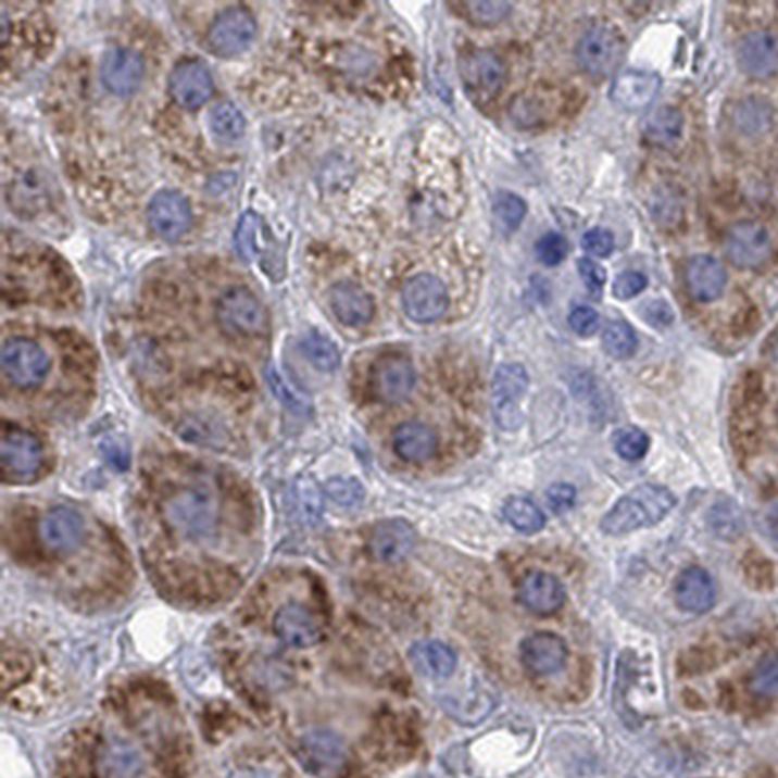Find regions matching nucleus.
Here are the masks:
<instances>
[{
  "label": "nucleus",
  "mask_w": 778,
  "mask_h": 778,
  "mask_svg": "<svg viewBox=\"0 0 778 778\" xmlns=\"http://www.w3.org/2000/svg\"><path fill=\"white\" fill-rule=\"evenodd\" d=\"M162 510L167 526L179 538L204 541L213 536L218 524L221 499L211 482H187L167 497Z\"/></svg>",
  "instance_id": "f257e3e1"
},
{
  "label": "nucleus",
  "mask_w": 778,
  "mask_h": 778,
  "mask_svg": "<svg viewBox=\"0 0 778 778\" xmlns=\"http://www.w3.org/2000/svg\"><path fill=\"white\" fill-rule=\"evenodd\" d=\"M674 506H676L674 492L662 485L644 482L622 497L603 516V534L627 536L637 529L652 528L666 518Z\"/></svg>",
  "instance_id": "f03ea898"
},
{
  "label": "nucleus",
  "mask_w": 778,
  "mask_h": 778,
  "mask_svg": "<svg viewBox=\"0 0 778 778\" xmlns=\"http://www.w3.org/2000/svg\"><path fill=\"white\" fill-rule=\"evenodd\" d=\"M216 319L233 337H258L267 331V310L248 288L226 290L216 304Z\"/></svg>",
  "instance_id": "7ed1b4c3"
},
{
  "label": "nucleus",
  "mask_w": 778,
  "mask_h": 778,
  "mask_svg": "<svg viewBox=\"0 0 778 778\" xmlns=\"http://www.w3.org/2000/svg\"><path fill=\"white\" fill-rule=\"evenodd\" d=\"M625 41L619 32L610 26H595L586 32L576 46V61L584 73L592 78L612 76L623 63Z\"/></svg>",
  "instance_id": "20e7f679"
},
{
  "label": "nucleus",
  "mask_w": 778,
  "mask_h": 778,
  "mask_svg": "<svg viewBox=\"0 0 778 778\" xmlns=\"http://www.w3.org/2000/svg\"><path fill=\"white\" fill-rule=\"evenodd\" d=\"M0 362L7 380L14 388L20 389L38 388L43 384L47 372L51 368L47 352L32 339H24V337L9 339L4 343Z\"/></svg>",
  "instance_id": "39448f33"
},
{
  "label": "nucleus",
  "mask_w": 778,
  "mask_h": 778,
  "mask_svg": "<svg viewBox=\"0 0 778 778\" xmlns=\"http://www.w3.org/2000/svg\"><path fill=\"white\" fill-rule=\"evenodd\" d=\"M347 745L337 733L312 730L298 741V760L314 777H339L347 767Z\"/></svg>",
  "instance_id": "423d86ee"
},
{
  "label": "nucleus",
  "mask_w": 778,
  "mask_h": 778,
  "mask_svg": "<svg viewBox=\"0 0 778 778\" xmlns=\"http://www.w3.org/2000/svg\"><path fill=\"white\" fill-rule=\"evenodd\" d=\"M528 372L522 364H502L492 380V413L497 425L516 430L522 425L519 403L528 391Z\"/></svg>",
  "instance_id": "0eeeda50"
},
{
  "label": "nucleus",
  "mask_w": 778,
  "mask_h": 778,
  "mask_svg": "<svg viewBox=\"0 0 778 778\" xmlns=\"http://www.w3.org/2000/svg\"><path fill=\"white\" fill-rule=\"evenodd\" d=\"M255 32L258 26L250 12L233 7L214 18L206 34V46L216 57H238L253 43Z\"/></svg>",
  "instance_id": "6e6552de"
},
{
  "label": "nucleus",
  "mask_w": 778,
  "mask_h": 778,
  "mask_svg": "<svg viewBox=\"0 0 778 778\" xmlns=\"http://www.w3.org/2000/svg\"><path fill=\"white\" fill-rule=\"evenodd\" d=\"M728 260L740 269H760L773 255V238L760 223H738L724 238Z\"/></svg>",
  "instance_id": "1a4fd4ad"
},
{
  "label": "nucleus",
  "mask_w": 778,
  "mask_h": 778,
  "mask_svg": "<svg viewBox=\"0 0 778 778\" xmlns=\"http://www.w3.org/2000/svg\"><path fill=\"white\" fill-rule=\"evenodd\" d=\"M41 545L55 555H71L86 541V522L75 509L55 506L39 519Z\"/></svg>",
  "instance_id": "9d476101"
},
{
  "label": "nucleus",
  "mask_w": 778,
  "mask_h": 778,
  "mask_svg": "<svg viewBox=\"0 0 778 778\" xmlns=\"http://www.w3.org/2000/svg\"><path fill=\"white\" fill-rule=\"evenodd\" d=\"M2 469L10 481H28L43 464V450L38 438L20 428H7L2 436Z\"/></svg>",
  "instance_id": "9b49d317"
},
{
  "label": "nucleus",
  "mask_w": 778,
  "mask_h": 778,
  "mask_svg": "<svg viewBox=\"0 0 778 778\" xmlns=\"http://www.w3.org/2000/svg\"><path fill=\"white\" fill-rule=\"evenodd\" d=\"M448 306V290L435 275H417L403 287V308L417 324H432L446 314Z\"/></svg>",
  "instance_id": "f8f14e48"
},
{
  "label": "nucleus",
  "mask_w": 778,
  "mask_h": 778,
  "mask_svg": "<svg viewBox=\"0 0 778 778\" xmlns=\"http://www.w3.org/2000/svg\"><path fill=\"white\" fill-rule=\"evenodd\" d=\"M504 65L492 51H473L462 63L465 90L477 102H491L504 86Z\"/></svg>",
  "instance_id": "ddd939ff"
},
{
  "label": "nucleus",
  "mask_w": 778,
  "mask_h": 778,
  "mask_svg": "<svg viewBox=\"0 0 778 778\" xmlns=\"http://www.w3.org/2000/svg\"><path fill=\"white\" fill-rule=\"evenodd\" d=\"M150 228L162 238V240L176 241L184 238L191 223L193 214L186 197L176 191H160L152 197L149 204Z\"/></svg>",
  "instance_id": "4468645a"
},
{
  "label": "nucleus",
  "mask_w": 778,
  "mask_h": 778,
  "mask_svg": "<svg viewBox=\"0 0 778 778\" xmlns=\"http://www.w3.org/2000/svg\"><path fill=\"white\" fill-rule=\"evenodd\" d=\"M236 250L246 263L261 261L263 269L271 275V265H278L280 250L267 224L261 221L260 214L246 213L241 216L236 230Z\"/></svg>",
  "instance_id": "2eb2a0df"
},
{
  "label": "nucleus",
  "mask_w": 778,
  "mask_h": 778,
  "mask_svg": "<svg viewBox=\"0 0 778 778\" xmlns=\"http://www.w3.org/2000/svg\"><path fill=\"white\" fill-rule=\"evenodd\" d=\"M214 83L211 71L199 61H184L170 76V92L181 108L197 110L211 100Z\"/></svg>",
  "instance_id": "dca6fc26"
},
{
  "label": "nucleus",
  "mask_w": 778,
  "mask_h": 778,
  "mask_svg": "<svg viewBox=\"0 0 778 778\" xmlns=\"http://www.w3.org/2000/svg\"><path fill=\"white\" fill-rule=\"evenodd\" d=\"M417 545V531L405 519H386L378 524L371 536V553L380 563H401Z\"/></svg>",
  "instance_id": "f3484780"
},
{
  "label": "nucleus",
  "mask_w": 778,
  "mask_h": 778,
  "mask_svg": "<svg viewBox=\"0 0 778 778\" xmlns=\"http://www.w3.org/2000/svg\"><path fill=\"white\" fill-rule=\"evenodd\" d=\"M738 63L745 75L765 80L778 71V38L773 32L757 29L741 39Z\"/></svg>",
  "instance_id": "a211bd4d"
},
{
  "label": "nucleus",
  "mask_w": 778,
  "mask_h": 778,
  "mask_svg": "<svg viewBox=\"0 0 778 778\" xmlns=\"http://www.w3.org/2000/svg\"><path fill=\"white\" fill-rule=\"evenodd\" d=\"M142 76H145V65L135 51L125 47H115L103 57V86L120 98L137 92L142 84Z\"/></svg>",
  "instance_id": "6ab92c4d"
},
{
  "label": "nucleus",
  "mask_w": 778,
  "mask_h": 778,
  "mask_svg": "<svg viewBox=\"0 0 778 778\" xmlns=\"http://www.w3.org/2000/svg\"><path fill=\"white\" fill-rule=\"evenodd\" d=\"M519 658L536 676H553L565 667L568 658L565 640L553 632H536L519 644Z\"/></svg>",
  "instance_id": "aec40b11"
},
{
  "label": "nucleus",
  "mask_w": 778,
  "mask_h": 778,
  "mask_svg": "<svg viewBox=\"0 0 778 778\" xmlns=\"http://www.w3.org/2000/svg\"><path fill=\"white\" fill-rule=\"evenodd\" d=\"M145 769L147 761L139 748L121 738L103 741L96 755V773L100 778H140Z\"/></svg>",
  "instance_id": "412c9836"
},
{
  "label": "nucleus",
  "mask_w": 778,
  "mask_h": 778,
  "mask_svg": "<svg viewBox=\"0 0 778 778\" xmlns=\"http://www.w3.org/2000/svg\"><path fill=\"white\" fill-rule=\"evenodd\" d=\"M273 627L278 639L292 649H312L324 637L314 615L298 603L283 605L275 615Z\"/></svg>",
  "instance_id": "4be33fe9"
},
{
  "label": "nucleus",
  "mask_w": 778,
  "mask_h": 778,
  "mask_svg": "<svg viewBox=\"0 0 778 778\" xmlns=\"http://www.w3.org/2000/svg\"><path fill=\"white\" fill-rule=\"evenodd\" d=\"M518 600L529 612L551 615L565 605V586L556 576L534 570L519 580Z\"/></svg>",
  "instance_id": "5701e85b"
},
{
  "label": "nucleus",
  "mask_w": 778,
  "mask_h": 778,
  "mask_svg": "<svg viewBox=\"0 0 778 778\" xmlns=\"http://www.w3.org/2000/svg\"><path fill=\"white\" fill-rule=\"evenodd\" d=\"M674 595H676L677 607L683 612L693 615L711 612L716 603L713 576L701 566H689L677 576Z\"/></svg>",
  "instance_id": "b1692460"
},
{
  "label": "nucleus",
  "mask_w": 778,
  "mask_h": 778,
  "mask_svg": "<svg viewBox=\"0 0 778 778\" xmlns=\"http://www.w3.org/2000/svg\"><path fill=\"white\" fill-rule=\"evenodd\" d=\"M660 76L647 71H627L613 80L612 100L627 112H640L654 102Z\"/></svg>",
  "instance_id": "393cba45"
},
{
  "label": "nucleus",
  "mask_w": 778,
  "mask_h": 778,
  "mask_svg": "<svg viewBox=\"0 0 778 778\" xmlns=\"http://www.w3.org/2000/svg\"><path fill=\"white\" fill-rule=\"evenodd\" d=\"M374 391L386 403H399L411 396L417 372L407 359H386L374 371Z\"/></svg>",
  "instance_id": "a878e982"
},
{
  "label": "nucleus",
  "mask_w": 778,
  "mask_h": 778,
  "mask_svg": "<svg viewBox=\"0 0 778 778\" xmlns=\"http://www.w3.org/2000/svg\"><path fill=\"white\" fill-rule=\"evenodd\" d=\"M329 308L335 317L349 327L368 324L374 315V302L368 292L352 283H339L329 290Z\"/></svg>",
  "instance_id": "bb28decb"
},
{
  "label": "nucleus",
  "mask_w": 778,
  "mask_h": 778,
  "mask_svg": "<svg viewBox=\"0 0 778 778\" xmlns=\"http://www.w3.org/2000/svg\"><path fill=\"white\" fill-rule=\"evenodd\" d=\"M726 271L711 255H697L687 265V288L697 302H714L726 288Z\"/></svg>",
  "instance_id": "cd10ccee"
},
{
  "label": "nucleus",
  "mask_w": 778,
  "mask_h": 778,
  "mask_svg": "<svg viewBox=\"0 0 778 778\" xmlns=\"http://www.w3.org/2000/svg\"><path fill=\"white\" fill-rule=\"evenodd\" d=\"M393 450L405 462L423 464L436 454L438 436L425 423H403L393 432Z\"/></svg>",
  "instance_id": "c85d7f7f"
},
{
  "label": "nucleus",
  "mask_w": 778,
  "mask_h": 778,
  "mask_svg": "<svg viewBox=\"0 0 778 778\" xmlns=\"http://www.w3.org/2000/svg\"><path fill=\"white\" fill-rule=\"evenodd\" d=\"M409 658L421 676L428 679H448L457 667L454 650L438 640H423L409 650Z\"/></svg>",
  "instance_id": "c756f323"
},
{
  "label": "nucleus",
  "mask_w": 778,
  "mask_h": 778,
  "mask_svg": "<svg viewBox=\"0 0 778 778\" xmlns=\"http://www.w3.org/2000/svg\"><path fill=\"white\" fill-rule=\"evenodd\" d=\"M683 127H686L683 113L676 110V108L664 105V108H658L656 112L650 113L647 121H644V137L654 147L669 149V147L676 145L677 140L681 139Z\"/></svg>",
  "instance_id": "7c9ffc66"
},
{
  "label": "nucleus",
  "mask_w": 778,
  "mask_h": 778,
  "mask_svg": "<svg viewBox=\"0 0 778 778\" xmlns=\"http://www.w3.org/2000/svg\"><path fill=\"white\" fill-rule=\"evenodd\" d=\"M177 432L187 442L204 446V448H223L228 442V432H226L223 423L211 415H204V413L187 415L177 425Z\"/></svg>",
  "instance_id": "2f4dec72"
},
{
  "label": "nucleus",
  "mask_w": 778,
  "mask_h": 778,
  "mask_svg": "<svg viewBox=\"0 0 778 778\" xmlns=\"http://www.w3.org/2000/svg\"><path fill=\"white\" fill-rule=\"evenodd\" d=\"M504 519L519 534H538L545 528V514L536 502L524 497H510L502 509Z\"/></svg>",
  "instance_id": "473e14b6"
},
{
  "label": "nucleus",
  "mask_w": 778,
  "mask_h": 778,
  "mask_svg": "<svg viewBox=\"0 0 778 778\" xmlns=\"http://www.w3.org/2000/svg\"><path fill=\"white\" fill-rule=\"evenodd\" d=\"M209 129L214 139L221 142H234L246 133V120L233 102L216 103L209 113Z\"/></svg>",
  "instance_id": "72a5a7b5"
},
{
  "label": "nucleus",
  "mask_w": 778,
  "mask_h": 778,
  "mask_svg": "<svg viewBox=\"0 0 778 778\" xmlns=\"http://www.w3.org/2000/svg\"><path fill=\"white\" fill-rule=\"evenodd\" d=\"M773 108L769 103L757 100V98H750V100H743L736 110V125L741 133L745 135H763L765 130L770 129L773 125Z\"/></svg>",
  "instance_id": "f704fd0d"
},
{
  "label": "nucleus",
  "mask_w": 778,
  "mask_h": 778,
  "mask_svg": "<svg viewBox=\"0 0 778 778\" xmlns=\"http://www.w3.org/2000/svg\"><path fill=\"white\" fill-rule=\"evenodd\" d=\"M457 12H462L465 18L477 26H497L502 20H506L512 12V4L506 0H469L455 4Z\"/></svg>",
  "instance_id": "c9c22d12"
},
{
  "label": "nucleus",
  "mask_w": 778,
  "mask_h": 778,
  "mask_svg": "<svg viewBox=\"0 0 778 778\" xmlns=\"http://www.w3.org/2000/svg\"><path fill=\"white\" fill-rule=\"evenodd\" d=\"M300 349L317 371L334 372L339 368V362H341L339 349L325 335L310 331L304 335Z\"/></svg>",
  "instance_id": "e433bc0d"
},
{
  "label": "nucleus",
  "mask_w": 778,
  "mask_h": 778,
  "mask_svg": "<svg viewBox=\"0 0 778 778\" xmlns=\"http://www.w3.org/2000/svg\"><path fill=\"white\" fill-rule=\"evenodd\" d=\"M602 343L603 349L610 356L625 361V359H630L637 351L639 339H637V334L632 331V327L627 322H613V324L605 327Z\"/></svg>",
  "instance_id": "4c0bfd02"
},
{
  "label": "nucleus",
  "mask_w": 778,
  "mask_h": 778,
  "mask_svg": "<svg viewBox=\"0 0 778 778\" xmlns=\"http://www.w3.org/2000/svg\"><path fill=\"white\" fill-rule=\"evenodd\" d=\"M751 691L763 699L778 697V654L761 660L750 679Z\"/></svg>",
  "instance_id": "58836bf2"
},
{
  "label": "nucleus",
  "mask_w": 778,
  "mask_h": 778,
  "mask_svg": "<svg viewBox=\"0 0 778 778\" xmlns=\"http://www.w3.org/2000/svg\"><path fill=\"white\" fill-rule=\"evenodd\" d=\"M492 211H494V218L502 224V228L514 233L528 213V206L524 203V199H519L518 195L504 191V193L497 195Z\"/></svg>",
  "instance_id": "ea45409f"
},
{
  "label": "nucleus",
  "mask_w": 778,
  "mask_h": 778,
  "mask_svg": "<svg viewBox=\"0 0 778 778\" xmlns=\"http://www.w3.org/2000/svg\"><path fill=\"white\" fill-rule=\"evenodd\" d=\"M613 446H615V452L622 455L623 460L637 462L649 452L650 440L649 436L644 435L640 428L627 427L615 432Z\"/></svg>",
  "instance_id": "a19ab883"
},
{
  "label": "nucleus",
  "mask_w": 778,
  "mask_h": 778,
  "mask_svg": "<svg viewBox=\"0 0 778 778\" xmlns=\"http://www.w3.org/2000/svg\"><path fill=\"white\" fill-rule=\"evenodd\" d=\"M267 378H269L271 388L275 391V396H277V398L280 399V401H283V403H285L290 411H294V413H306L310 405H308V401L304 399V396H300L298 391L290 388V386H288V381L285 380L278 372L269 368V372H267Z\"/></svg>",
  "instance_id": "79ce46f5"
},
{
  "label": "nucleus",
  "mask_w": 778,
  "mask_h": 778,
  "mask_svg": "<svg viewBox=\"0 0 778 778\" xmlns=\"http://www.w3.org/2000/svg\"><path fill=\"white\" fill-rule=\"evenodd\" d=\"M566 240L561 234H547L536 246L539 261H543L549 267H555L566 258Z\"/></svg>",
  "instance_id": "37998d69"
},
{
  "label": "nucleus",
  "mask_w": 778,
  "mask_h": 778,
  "mask_svg": "<svg viewBox=\"0 0 778 778\" xmlns=\"http://www.w3.org/2000/svg\"><path fill=\"white\" fill-rule=\"evenodd\" d=\"M647 288V277L639 271H625L613 283V294L619 300H629V298L639 297L640 292Z\"/></svg>",
  "instance_id": "c03bdc74"
},
{
  "label": "nucleus",
  "mask_w": 778,
  "mask_h": 778,
  "mask_svg": "<svg viewBox=\"0 0 778 778\" xmlns=\"http://www.w3.org/2000/svg\"><path fill=\"white\" fill-rule=\"evenodd\" d=\"M568 324L580 337H590L600 327V315L590 306H578L570 312Z\"/></svg>",
  "instance_id": "a18cd8bd"
},
{
  "label": "nucleus",
  "mask_w": 778,
  "mask_h": 778,
  "mask_svg": "<svg viewBox=\"0 0 778 778\" xmlns=\"http://www.w3.org/2000/svg\"><path fill=\"white\" fill-rule=\"evenodd\" d=\"M582 246L584 250L592 253L595 258H607L615 248V240H613L612 233H607L603 228H593V230L584 234Z\"/></svg>",
  "instance_id": "49530a36"
},
{
  "label": "nucleus",
  "mask_w": 778,
  "mask_h": 778,
  "mask_svg": "<svg viewBox=\"0 0 778 778\" xmlns=\"http://www.w3.org/2000/svg\"><path fill=\"white\" fill-rule=\"evenodd\" d=\"M545 497L547 502H549V506L553 509V512H556V514H563L566 510L573 509V504H575V487L565 485V482H556L553 487H549V491H547Z\"/></svg>",
  "instance_id": "de8ad7c7"
},
{
  "label": "nucleus",
  "mask_w": 778,
  "mask_h": 778,
  "mask_svg": "<svg viewBox=\"0 0 778 778\" xmlns=\"http://www.w3.org/2000/svg\"><path fill=\"white\" fill-rule=\"evenodd\" d=\"M718 512V518L713 516V524L718 536H730V538H738L740 536L741 528H743V519H741L740 512L733 509H716Z\"/></svg>",
  "instance_id": "09e8293b"
},
{
  "label": "nucleus",
  "mask_w": 778,
  "mask_h": 778,
  "mask_svg": "<svg viewBox=\"0 0 778 778\" xmlns=\"http://www.w3.org/2000/svg\"><path fill=\"white\" fill-rule=\"evenodd\" d=\"M329 492L339 504H354L361 502L364 497L361 482L343 481V479L329 482Z\"/></svg>",
  "instance_id": "8fccbe9b"
},
{
  "label": "nucleus",
  "mask_w": 778,
  "mask_h": 778,
  "mask_svg": "<svg viewBox=\"0 0 778 778\" xmlns=\"http://www.w3.org/2000/svg\"><path fill=\"white\" fill-rule=\"evenodd\" d=\"M578 273L582 277L586 287L593 290V292H600L605 287V280H607V273L603 269L602 265H598L593 260H580L578 261Z\"/></svg>",
  "instance_id": "3c124183"
},
{
  "label": "nucleus",
  "mask_w": 778,
  "mask_h": 778,
  "mask_svg": "<svg viewBox=\"0 0 778 778\" xmlns=\"http://www.w3.org/2000/svg\"><path fill=\"white\" fill-rule=\"evenodd\" d=\"M765 526H767L770 538L778 541V501L773 502L765 512Z\"/></svg>",
  "instance_id": "603ef678"
},
{
  "label": "nucleus",
  "mask_w": 778,
  "mask_h": 778,
  "mask_svg": "<svg viewBox=\"0 0 778 778\" xmlns=\"http://www.w3.org/2000/svg\"><path fill=\"white\" fill-rule=\"evenodd\" d=\"M767 356H769L770 364L778 371V331L770 337L769 344H767Z\"/></svg>",
  "instance_id": "864d4df0"
}]
</instances>
